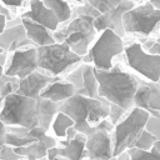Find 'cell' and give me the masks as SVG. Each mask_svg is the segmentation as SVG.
I'll return each mask as SVG.
<instances>
[{
    "mask_svg": "<svg viewBox=\"0 0 160 160\" xmlns=\"http://www.w3.org/2000/svg\"><path fill=\"white\" fill-rule=\"evenodd\" d=\"M28 45H32V42L28 39L22 22L6 26L5 30L0 32V49L6 52L15 51Z\"/></svg>",
    "mask_w": 160,
    "mask_h": 160,
    "instance_id": "cell-16",
    "label": "cell"
},
{
    "mask_svg": "<svg viewBox=\"0 0 160 160\" xmlns=\"http://www.w3.org/2000/svg\"><path fill=\"white\" fill-rule=\"evenodd\" d=\"M154 148H155L158 151H160V140H156V141L154 142Z\"/></svg>",
    "mask_w": 160,
    "mask_h": 160,
    "instance_id": "cell-41",
    "label": "cell"
},
{
    "mask_svg": "<svg viewBox=\"0 0 160 160\" xmlns=\"http://www.w3.org/2000/svg\"><path fill=\"white\" fill-rule=\"evenodd\" d=\"M129 110H125L124 108H121L120 105L118 104H114V102H110V109H109V120L115 125L118 124L124 115L128 112Z\"/></svg>",
    "mask_w": 160,
    "mask_h": 160,
    "instance_id": "cell-29",
    "label": "cell"
},
{
    "mask_svg": "<svg viewBox=\"0 0 160 160\" xmlns=\"http://www.w3.org/2000/svg\"><path fill=\"white\" fill-rule=\"evenodd\" d=\"M21 22L25 28L26 36L32 42V45L44 46V45H50L55 42L52 31L49 30L46 26L28 18H21Z\"/></svg>",
    "mask_w": 160,
    "mask_h": 160,
    "instance_id": "cell-18",
    "label": "cell"
},
{
    "mask_svg": "<svg viewBox=\"0 0 160 160\" xmlns=\"http://www.w3.org/2000/svg\"><path fill=\"white\" fill-rule=\"evenodd\" d=\"M125 60L130 69L150 81L158 82L160 79V56L152 55L141 48L139 41H134L124 49Z\"/></svg>",
    "mask_w": 160,
    "mask_h": 160,
    "instance_id": "cell-9",
    "label": "cell"
},
{
    "mask_svg": "<svg viewBox=\"0 0 160 160\" xmlns=\"http://www.w3.org/2000/svg\"><path fill=\"white\" fill-rule=\"evenodd\" d=\"M5 135H6V126L0 122V146L5 144Z\"/></svg>",
    "mask_w": 160,
    "mask_h": 160,
    "instance_id": "cell-35",
    "label": "cell"
},
{
    "mask_svg": "<svg viewBox=\"0 0 160 160\" xmlns=\"http://www.w3.org/2000/svg\"><path fill=\"white\" fill-rule=\"evenodd\" d=\"M86 155L89 160H102L112 156V136L110 131L95 129L86 136Z\"/></svg>",
    "mask_w": 160,
    "mask_h": 160,
    "instance_id": "cell-13",
    "label": "cell"
},
{
    "mask_svg": "<svg viewBox=\"0 0 160 160\" xmlns=\"http://www.w3.org/2000/svg\"><path fill=\"white\" fill-rule=\"evenodd\" d=\"M132 160H160V151H158L154 146L150 150H141L138 148L128 149Z\"/></svg>",
    "mask_w": 160,
    "mask_h": 160,
    "instance_id": "cell-26",
    "label": "cell"
},
{
    "mask_svg": "<svg viewBox=\"0 0 160 160\" xmlns=\"http://www.w3.org/2000/svg\"><path fill=\"white\" fill-rule=\"evenodd\" d=\"M52 34L56 42H65L75 54L84 56L99 32L94 26L92 16L72 12L71 19L61 24Z\"/></svg>",
    "mask_w": 160,
    "mask_h": 160,
    "instance_id": "cell-3",
    "label": "cell"
},
{
    "mask_svg": "<svg viewBox=\"0 0 160 160\" xmlns=\"http://www.w3.org/2000/svg\"><path fill=\"white\" fill-rule=\"evenodd\" d=\"M115 158H116V160H132V159H131V155L129 154L128 150L121 151V152H120L119 155H116Z\"/></svg>",
    "mask_w": 160,
    "mask_h": 160,
    "instance_id": "cell-36",
    "label": "cell"
},
{
    "mask_svg": "<svg viewBox=\"0 0 160 160\" xmlns=\"http://www.w3.org/2000/svg\"><path fill=\"white\" fill-rule=\"evenodd\" d=\"M134 106L146 110L152 116H160V84L139 78V86L134 96Z\"/></svg>",
    "mask_w": 160,
    "mask_h": 160,
    "instance_id": "cell-11",
    "label": "cell"
},
{
    "mask_svg": "<svg viewBox=\"0 0 160 160\" xmlns=\"http://www.w3.org/2000/svg\"><path fill=\"white\" fill-rule=\"evenodd\" d=\"M150 114L138 106L131 108L124 118L115 124L111 132L112 136V156L119 155L121 151L134 148L136 139L145 129Z\"/></svg>",
    "mask_w": 160,
    "mask_h": 160,
    "instance_id": "cell-6",
    "label": "cell"
},
{
    "mask_svg": "<svg viewBox=\"0 0 160 160\" xmlns=\"http://www.w3.org/2000/svg\"><path fill=\"white\" fill-rule=\"evenodd\" d=\"M0 51H4V50H1V49H0Z\"/></svg>",
    "mask_w": 160,
    "mask_h": 160,
    "instance_id": "cell-52",
    "label": "cell"
},
{
    "mask_svg": "<svg viewBox=\"0 0 160 160\" xmlns=\"http://www.w3.org/2000/svg\"><path fill=\"white\" fill-rule=\"evenodd\" d=\"M86 135L78 132L72 139H60L58 141L59 156H62L68 160H85L86 155Z\"/></svg>",
    "mask_w": 160,
    "mask_h": 160,
    "instance_id": "cell-17",
    "label": "cell"
},
{
    "mask_svg": "<svg viewBox=\"0 0 160 160\" xmlns=\"http://www.w3.org/2000/svg\"><path fill=\"white\" fill-rule=\"evenodd\" d=\"M20 158L22 156L16 154L12 146L8 144H4L0 146V160H19Z\"/></svg>",
    "mask_w": 160,
    "mask_h": 160,
    "instance_id": "cell-31",
    "label": "cell"
},
{
    "mask_svg": "<svg viewBox=\"0 0 160 160\" xmlns=\"http://www.w3.org/2000/svg\"><path fill=\"white\" fill-rule=\"evenodd\" d=\"M38 66L52 76H65L70 70L82 61V56L75 54L65 42L36 46Z\"/></svg>",
    "mask_w": 160,
    "mask_h": 160,
    "instance_id": "cell-4",
    "label": "cell"
},
{
    "mask_svg": "<svg viewBox=\"0 0 160 160\" xmlns=\"http://www.w3.org/2000/svg\"><path fill=\"white\" fill-rule=\"evenodd\" d=\"M58 145V140L50 135H45L42 139L31 142L26 146H19V148H14L15 152L19 154L22 158H26L28 160H38L40 158L46 156L48 154V149L51 146Z\"/></svg>",
    "mask_w": 160,
    "mask_h": 160,
    "instance_id": "cell-19",
    "label": "cell"
},
{
    "mask_svg": "<svg viewBox=\"0 0 160 160\" xmlns=\"http://www.w3.org/2000/svg\"><path fill=\"white\" fill-rule=\"evenodd\" d=\"M19 84H20V79L18 76L2 74L0 76V95L5 98L12 92H16Z\"/></svg>",
    "mask_w": 160,
    "mask_h": 160,
    "instance_id": "cell-25",
    "label": "cell"
},
{
    "mask_svg": "<svg viewBox=\"0 0 160 160\" xmlns=\"http://www.w3.org/2000/svg\"><path fill=\"white\" fill-rule=\"evenodd\" d=\"M55 78H58V76H52V75L38 69V70L30 72L28 76L20 79V84H19L16 92L20 95L28 96V98L36 99L40 96L41 91L52 80H55Z\"/></svg>",
    "mask_w": 160,
    "mask_h": 160,
    "instance_id": "cell-14",
    "label": "cell"
},
{
    "mask_svg": "<svg viewBox=\"0 0 160 160\" xmlns=\"http://www.w3.org/2000/svg\"><path fill=\"white\" fill-rule=\"evenodd\" d=\"M131 1H134L135 4H140V2H142V1H145V0H131Z\"/></svg>",
    "mask_w": 160,
    "mask_h": 160,
    "instance_id": "cell-45",
    "label": "cell"
},
{
    "mask_svg": "<svg viewBox=\"0 0 160 160\" xmlns=\"http://www.w3.org/2000/svg\"><path fill=\"white\" fill-rule=\"evenodd\" d=\"M6 8H9L12 12H15V9L22 8L25 4V0H0Z\"/></svg>",
    "mask_w": 160,
    "mask_h": 160,
    "instance_id": "cell-32",
    "label": "cell"
},
{
    "mask_svg": "<svg viewBox=\"0 0 160 160\" xmlns=\"http://www.w3.org/2000/svg\"><path fill=\"white\" fill-rule=\"evenodd\" d=\"M124 49V38L118 35L111 29H104L90 45L86 55L82 56V61L92 64L96 69L109 70L114 65V58L121 55Z\"/></svg>",
    "mask_w": 160,
    "mask_h": 160,
    "instance_id": "cell-5",
    "label": "cell"
},
{
    "mask_svg": "<svg viewBox=\"0 0 160 160\" xmlns=\"http://www.w3.org/2000/svg\"><path fill=\"white\" fill-rule=\"evenodd\" d=\"M148 52H149V54H152V55H159V56H160V44L155 40V42L149 48Z\"/></svg>",
    "mask_w": 160,
    "mask_h": 160,
    "instance_id": "cell-34",
    "label": "cell"
},
{
    "mask_svg": "<svg viewBox=\"0 0 160 160\" xmlns=\"http://www.w3.org/2000/svg\"><path fill=\"white\" fill-rule=\"evenodd\" d=\"M2 102H4V98L0 95V110H1V106H2Z\"/></svg>",
    "mask_w": 160,
    "mask_h": 160,
    "instance_id": "cell-43",
    "label": "cell"
},
{
    "mask_svg": "<svg viewBox=\"0 0 160 160\" xmlns=\"http://www.w3.org/2000/svg\"><path fill=\"white\" fill-rule=\"evenodd\" d=\"M122 25L125 34L150 36L160 28V9L145 0L124 12Z\"/></svg>",
    "mask_w": 160,
    "mask_h": 160,
    "instance_id": "cell-8",
    "label": "cell"
},
{
    "mask_svg": "<svg viewBox=\"0 0 160 160\" xmlns=\"http://www.w3.org/2000/svg\"><path fill=\"white\" fill-rule=\"evenodd\" d=\"M158 82H159V84H160V79H159V81H158Z\"/></svg>",
    "mask_w": 160,
    "mask_h": 160,
    "instance_id": "cell-51",
    "label": "cell"
},
{
    "mask_svg": "<svg viewBox=\"0 0 160 160\" xmlns=\"http://www.w3.org/2000/svg\"><path fill=\"white\" fill-rule=\"evenodd\" d=\"M102 160H116V158H115V156H111V158H109V159H102Z\"/></svg>",
    "mask_w": 160,
    "mask_h": 160,
    "instance_id": "cell-47",
    "label": "cell"
},
{
    "mask_svg": "<svg viewBox=\"0 0 160 160\" xmlns=\"http://www.w3.org/2000/svg\"><path fill=\"white\" fill-rule=\"evenodd\" d=\"M156 41H158V42L160 44V36H158V38H156Z\"/></svg>",
    "mask_w": 160,
    "mask_h": 160,
    "instance_id": "cell-49",
    "label": "cell"
},
{
    "mask_svg": "<svg viewBox=\"0 0 160 160\" xmlns=\"http://www.w3.org/2000/svg\"><path fill=\"white\" fill-rule=\"evenodd\" d=\"M0 122H2V121H1V120H0Z\"/></svg>",
    "mask_w": 160,
    "mask_h": 160,
    "instance_id": "cell-53",
    "label": "cell"
},
{
    "mask_svg": "<svg viewBox=\"0 0 160 160\" xmlns=\"http://www.w3.org/2000/svg\"><path fill=\"white\" fill-rule=\"evenodd\" d=\"M2 74H4V66H1V65H0V76H1Z\"/></svg>",
    "mask_w": 160,
    "mask_h": 160,
    "instance_id": "cell-46",
    "label": "cell"
},
{
    "mask_svg": "<svg viewBox=\"0 0 160 160\" xmlns=\"http://www.w3.org/2000/svg\"><path fill=\"white\" fill-rule=\"evenodd\" d=\"M89 2L91 6H94L96 10H99L101 14L109 11L110 9L115 8L121 0H82Z\"/></svg>",
    "mask_w": 160,
    "mask_h": 160,
    "instance_id": "cell-28",
    "label": "cell"
},
{
    "mask_svg": "<svg viewBox=\"0 0 160 160\" xmlns=\"http://www.w3.org/2000/svg\"><path fill=\"white\" fill-rule=\"evenodd\" d=\"M44 4L50 8L56 15L60 25L66 22L72 16V5L69 0H42Z\"/></svg>",
    "mask_w": 160,
    "mask_h": 160,
    "instance_id": "cell-23",
    "label": "cell"
},
{
    "mask_svg": "<svg viewBox=\"0 0 160 160\" xmlns=\"http://www.w3.org/2000/svg\"><path fill=\"white\" fill-rule=\"evenodd\" d=\"M0 14H1V15H5V16L8 18V20H10V19L14 18V12H12L9 8H6L1 1H0Z\"/></svg>",
    "mask_w": 160,
    "mask_h": 160,
    "instance_id": "cell-33",
    "label": "cell"
},
{
    "mask_svg": "<svg viewBox=\"0 0 160 160\" xmlns=\"http://www.w3.org/2000/svg\"><path fill=\"white\" fill-rule=\"evenodd\" d=\"M78 132H79V131H78V130L74 128V125H72V126H70V128L66 130V138H65V139H72V138H75V135H76Z\"/></svg>",
    "mask_w": 160,
    "mask_h": 160,
    "instance_id": "cell-37",
    "label": "cell"
},
{
    "mask_svg": "<svg viewBox=\"0 0 160 160\" xmlns=\"http://www.w3.org/2000/svg\"><path fill=\"white\" fill-rule=\"evenodd\" d=\"M132 6H135L134 1H131V0H121L115 8H112L109 11L102 12L99 16H96L94 19V26H95L96 31L100 32L104 29H111L118 35L124 38L126 34H125L124 25H122V15H124L125 11H128Z\"/></svg>",
    "mask_w": 160,
    "mask_h": 160,
    "instance_id": "cell-12",
    "label": "cell"
},
{
    "mask_svg": "<svg viewBox=\"0 0 160 160\" xmlns=\"http://www.w3.org/2000/svg\"><path fill=\"white\" fill-rule=\"evenodd\" d=\"M99 84V96L130 110L134 108V96L139 86V78L125 71L120 64L112 65L109 70L94 68Z\"/></svg>",
    "mask_w": 160,
    "mask_h": 160,
    "instance_id": "cell-1",
    "label": "cell"
},
{
    "mask_svg": "<svg viewBox=\"0 0 160 160\" xmlns=\"http://www.w3.org/2000/svg\"><path fill=\"white\" fill-rule=\"evenodd\" d=\"M38 50L35 45H28L9 52L4 66V74L22 79L38 70Z\"/></svg>",
    "mask_w": 160,
    "mask_h": 160,
    "instance_id": "cell-10",
    "label": "cell"
},
{
    "mask_svg": "<svg viewBox=\"0 0 160 160\" xmlns=\"http://www.w3.org/2000/svg\"><path fill=\"white\" fill-rule=\"evenodd\" d=\"M155 141H156V138L150 131L144 129L141 131V134L139 135V138L136 139L134 148H138V149H141V150H150L154 146Z\"/></svg>",
    "mask_w": 160,
    "mask_h": 160,
    "instance_id": "cell-27",
    "label": "cell"
},
{
    "mask_svg": "<svg viewBox=\"0 0 160 160\" xmlns=\"http://www.w3.org/2000/svg\"><path fill=\"white\" fill-rule=\"evenodd\" d=\"M38 160H48V158H46V156H44V158H40V159H38Z\"/></svg>",
    "mask_w": 160,
    "mask_h": 160,
    "instance_id": "cell-48",
    "label": "cell"
},
{
    "mask_svg": "<svg viewBox=\"0 0 160 160\" xmlns=\"http://www.w3.org/2000/svg\"><path fill=\"white\" fill-rule=\"evenodd\" d=\"M19 160H28V159H26V158H20Z\"/></svg>",
    "mask_w": 160,
    "mask_h": 160,
    "instance_id": "cell-50",
    "label": "cell"
},
{
    "mask_svg": "<svg viewBox=\"0 0 160 160\" xmlns=\"http://www.w3.org/2000/svg\"><path fill=\"white\" fill-rule=\"evenodd\" d=\"M54 160H68V159H65V158H62V156H56Z\"/></svg>",
    "mask_w": 160,
    "mask_h": 160,
    "instance_id": "cell-44",
    "label": "cell"
},
{
    "mask_svg": "<svg viewBox=\"0 0 160 160\" xmlns=\"http://www.w3.org/2000/svg\"><path fill=\"white\" fill-rule=\"evenodd\" d=\"M72 125H74V120L69 115H66L62 111H58L52 119L50 128L58 139H65L66 138V130Z\"/></svg>",
    "mask_w": 160,
    "mask_h": 160,
    "instance_id": "cell-24",
    "label": "cell"
},
{
    "mask_svg": "<svg viewBox=\"0 0 160 160\" xmlns=\"http://www.w3.org/2000/svg\"><path fill=\"white\" fill-rule=\"evenodd\" d=\"M59 109H60V102H55L42 96L36 98V112H38L39 126L49 131L54 116L56 115L58 111H60Z\"/></svg>",
    "mask_w": 160,
    "mask_h": 160,
    "instance_id": "cell-21",
    "label": "cell"
},
{
    "mask_svg": "<svg viewBox=\"0 0 160 160\" xmlns=\"http://www.w3.org/2000/svg\"><path fill=\"white\" fill-rule=\"evenodd\" d=\"M148 1H150L156 9H160V0H148Z\"/></svg>",
    "mask_w": 160,
    "mask_h": 160,
    "instance_id": "cell-40",
    "label": "cell"
},
{
    "mask_svg": "<svg viewBox=\"0 0 160 160\" xmlns=\"http://www.w3.org/2000/svg\"><path fill=\"white\" fill-rule=\"evenodd\" d=\"M75 94V88L71 82L66 81L65 79H61L60 76L55 78L40 94V96L50 99L55 102H61L69 98H71Z\"/></svg>",
    "mask_w": 160,
    "mask_h": 160,
    "instance_id": "cell-20",
    "label": "cell"
},
{
    "mask_svg": "<svg viewBox=\"0 0 160 160\" xmlns=\"http://www.w3.org/2000/svg\"><path fill=\"white\" fill-rule=\"evenodd\" d=\"M70 2H74V4H81L82 2V0H69Z\"/></svg>",
    "mask_w": 160,
    "mask_h": 160,
    "instance_id": "cell-42",
    "label": "cell"
},
{
    "mask_svg": "<svg viewBox=\"0 0 160 160\" xmlns=\"http://www.w3.org/2000/svg\"><path fill=\"white\" fill-rule=\"evenodd\" d=\"M6 21H8V18L5 15H1L0 14V32H2L6 28Z\"/></svg>",
    "mask_w": 160,
    "mask_h": 160,
    "instance_id": "cell-39",
    "label": "cell"
},
{
    "mask_svg": "<svg viewBox=\"0 0 160 160\" xmlns=\"http://www.w3.org/2000/svg\"><path fill=\"white\" fill-rule=\"evenodd\" d=\"M21 18L31 19L44 26H46L49 30L55 31L59 29L60 22L54 14V11L48 8L42 0H29V9L20 14Z\"/></svg>",
    "mask_w": 160,
    "mask_h": 160,
    "instance_id": "cell-15",
    "label": "cell"
},
{
    "mask_svg": "<svg viewBox=\"0 0 160 160\" xmlns=\"http://www.w3.org/2000/svg\"><path fill=\"white\" fill-rule=\"evenodd\" d=\"M110 101L105 98H90L74 94L60 102V111L74 120V128L86 136L95 130V126L109 116Z\"/></svg>",
    "mask_w": 160,
    "mask_h": 160,
    "instance_id": "cell-2",
    "label": "cell"
},
{
    "mask_svg": "<svg viewBox=\"0 0 160 160\" xmlns=\"http://www.w3.org/2000/svg\"><path fill=\"white\" fill-rule=\"evenodd\" d=\"M81 65H82V82H81V88L75 94L90 96V98H99V84L94 72L92 64L82 61Z\"/></svg>",
    "mask_w": 160,
    "mask_h": 160,
    "instance_id": "cell-22",
    "label": "cell"
},
{
    "mask_svg": "<svg viewBox=\"0 0 160 160\" xmlns=\"http://www.w3.org/2000/svg\"><path fill=\"white\" fill-rule=\"evenodd\" d=\"M8 55H9V52H6V51H0V65H1V66H5V64H6V61H8Z\"/></svg>",
    "mask_w": 160,
    "mask_h": 160,
    "instance_id": "cell-38",
    "label": "cell"
},
{
    "mask_svg": "<svg viewBox=\"0 0 160 160\" xmlns=\"http://www.w3.org/2000/svg\"><path fill=\"white\" fill-rule=\"evenodd\" d=\"M145 129L148 131H150L156 138V140H160V116H152V115H150L149 119H148V121H146Z\"/></svg>",
    "mask_w": 160,
    "mask_h": 160,
    "instance_id": "cell-30",
    "label": "cell"
},
{
    "mask_svg": "<svg viewBox=\"0 0 160 160\" xmlns=\"http://www.w3.org/2000/svg\"><path fill=\"white\" fill-rule=\"evenodd\" d=\"M0 120L5 126L34 128L39 125L36 112V99L12 92L4 98L0 110Z\"/></svg>",
    "mask_w": 160,
    "mask_h": 160,
    "instance_id": "cell-7",
    "label": "cell"
},
{
    "mask_svg": "<svg viewBox=\"0 0 160 160\" xmlns=\"http://www.w3.org/2000/svg\"><path fill=\"white\" fill-rule=\"evenodd\" d=\"M28 1H29V0H28Z\"/></svg>",
    "mask_w": 160,
    "mask_h": 160,
    "instance_id": "cell-54",
    "label": "cell"
}]
</instances>
